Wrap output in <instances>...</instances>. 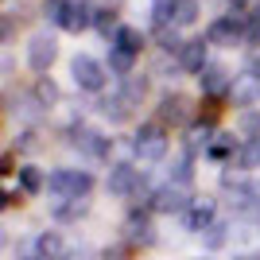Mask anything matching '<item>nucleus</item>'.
<instances>
[{
	"instance_id": "1",
	"label": "nucleus",
	"mask_w": 260,
	"mask_h": 260,
	"mask_svg": "<svg viewBox=\"0 0 260 260\" xmlns=\"http://www.w3.org/2000/svg\"><path fill=\"white\" fill-rule=\"evenodd\" d=\"M70 74H74V86H78V89H89V93H101V89H105V82H109L105 66H101L93 54H74Z\"/></svg>"
},
{
	"instance_id": "2",
	"label": "nucleus",
	"mask_w": 260,
	"mask_h": 260,
	"mask_svg": "<svg viewBox=\"0 0 260 260\" xmlns=\"http://www.w3.org/2000/svg\"><path fill=\"white\" fill-rule=\"evenodd\" d=\"M132 152L140 159H163L167 155V132H163V124H140L136 136H132Z\"/></svg>"
},
{
	"instance_id": "3",
	"label": "nucleus",
	"mask_w": 260,
	"mask_h": 260,
	"mask_svg": "<svg viewBox=\"0 0 260 260\" xmlns=\"http://www.w3.org/2000/svg\"><path fill=\"white\" fill-rule=\"evenodd\" d=\"M47 186H51V194H58V198H86L89 186H93V175L89 171H54L51 179H47Z\"/></svg>"
},
{
	"instance_id": "4",
	"label": "nucleus",
	"mask_w": 260,
	"mask_h": 260,
	"mask_svg": "<svg viewBox=\"0 0 260 260\" xmlns=\"http://www.w3.org/2000/svg\"><path fill=\"white\" fill-rule=\"evenodd\" d=\"M109 194H117V198H128V194L152 198V194H144V179L132 163H117V167L109 171Z\"/></svg>"
},
{
	"instance_id": "5",
	"label": "nucleus",
	"mask_w": 260,
	"mask_h": 260,
	"mask_svg": "<svg viewBox=\"0 0 260 260\" xmlns=\"http://www.w3.org/2000/svg\"><path fill=\"white\" fill-rule=\"evenodd\" d=\"M54 58H58V43H54V35H35L31 43H27V66H31L35 74H47Z\"/></svg>"
},
{
	"instance_id": "6",
	"label": "nucleus",
	"mask_w": 260,
	"mask_h": 260,
	"mask_svg": "<svg viewBox=\"0 0 260 260\" xmlns=\"http://www.w3.org/2000/svg\"><path fill=\"white\" fill-rule=\"evenodd\" d=\"M237 39H245V27H241V20H233V16H217L206 27V43H214V47H233Z\"/></svg>"
},
{
	"instance_id": "7",
	"label": "nucleus",
	"mask_w": 260,
	"mask_h": 260,
	"mask_svg": "<svg viewBox=\"0 0 260 260\" xmlns=\"http://www.w3.org/2000/svg\"><path fill=\"white\" fill-rule=\"evenodd\" d=\"M183 225L190 229V233L210 229L214 225V202H210V198H190V206H186V214H183Z\"/></svg>"
},
{
	"instance_id": "8",
	"label": "nucleus",
	"mask_w": 260,
	"mask_h": 260,
	"mask_svg": "<svg viewBox=\"0 0 260 260\" xmlns=\"http://www.w3.org/2000/svg\"><path fill=\"white\" fill-rule=\"evenodd\" d=\"M70 144L74 148H82L86 155H109V136H101V132H93V128H70Z\"/></svg>"
},
{
	"instance_id": "9",
	"label": "nucleus",
	"mask_w": 260,
	"mask_h": 260,
	"mask_svg": "<svg viewBox=\"0 0 260 260\" xmlns=\"http://www.w3.org/2000/svg\"><path fill=\"white\" fill-rule=\"evenodd\" d=\"M198 82H202V89H206L210 98H221L225 89H233V78H229V70H225V66H214V62L202 66Z\"/></svg>"
},
{
	"instance_id": "10",
	"label": "nucleus",
	"mask_w": 260,
	"mask_h": 260,
	"mask_svg": "<svg viewBox=\"0 0 260 260\" xmlns=\"http://www.w3.org/2000/svg\"><path fill=\"white\" fill-rule=\"evenodd\" d=\"M183 206H186V194L179 183H167L152 194V210H159V214H179Z\"/></svg>"
},
{
	"instance_id": "11",
	"label": "nucleus",
	"mask_w": 260,
	"mask_h": 260,
	"mask_svg": "<svg viewBox=\"0 0 260 260\" xmlns=\"http://www.w3.org/2000/svg\"><path fill=\"white\" fill-rule=\"evenodd\" d=\"M206 39H186L183 51H179V66H183L186 74H202V66H206Z\"/></svg>"
},
{
	"instance_id": "12",
	"label": "nucleus",
	"mask_w": 260,
	"mask_h": 260,
	"mask_svg": "<svg viewBox=\"0 0 260 260\" xmlns=\"http://www.w3.org/2000/svg\"><path fill=\"white\" fill-rule=\"evenodd\" d=\"M98 109L105 113L109 120H113V124H120V120H128V117H132V98L120 89V93H109V98H101Z\"/></svg>"
},
{
	"instance_id": "13",
	"label": "nucleus",
	"mask_w": 260,
	"mask_h": 260,
	"mask_svg": "<svg viewBox=\"0 0 260 260\" xmlns=\"http://www.w3.org/2000/svg\"><path fill=\"white\" fill-rule=\"evenodd\" d=\"M252 98H260V74L245 70V74L233 78V101H237V105H249Z\"/></svg>"
},
{
	"instance_id": "14",
	"label": "nucleus",
	"mask_w": 260,
	"mask_h": 260,
	"mask_svg": "<svg viewBox=\"0 0 260 260\" xmlns=\"http://www.w3.org/2000/svg\"><path fill=\"white\" fill-rule=\"evenodd\" d=\"M89 23H93V8H89V4H74V0H70V12H66L62 27L78 35V31H86Z\"/></svg>"
},
{
	"instance_id": "15",
	"label": "nucleus",
	"mask_w": 260,
	"mask_h": 260,
	"mask_svg": "<svg viewBox=\"0 0 260 260\" xmlns=\"http://www.w3.org/2000/svg\"><path fill=\"white\" fill-rule=\"evenodd\" d=\"M124 237L132 241V245H152V221H148V217L144 214H132L128 217V225H124Z\"/></svg>"
},
{
	"instance_id": "16",
	"label": "nucleus",
	"mask_w": 260,
	"mask_h": 260,
	"mask_svg": "<svg viewBox=\"0 0 260 260\" xmlns=\"http://www.w3.org/2000/svg\"><path fill=\"white\" fill-rule=\"evenodd\" d=\"M35 249H39V256H43V260H62L66 256V241L58 237V233H39Z\"/></svg>"
},
{
	"instance_id": "17",
	"label": "nucleus",
	"mask_w": 260,
	"mask_h": 260,
	"mask_svg": "<svg viewBox=\"0 0 260 260\" xmlns=\"http://www.w3.org/2000/svg\"><path fill=\"white\" fill-rule=\"evenodd\" d=\"M183 117H186V98H179V93H167V98L159 101V120H171V124H179Z\"/></svg>"
},
{
	"instance_id": "18",
	"label": "nucleus",
	"mask_w": 260,
	"mask_h": 260,
	"mask_svg": "<svg viewBox=\"0 0 260 260\" xmlns=\"http://www.w3.org/2000/svg\"><path fill=\"white\" fill-rule=\"evenodd\" d=\"M194 20H198V4L194 0H175V8H171V23L175 27H190Z\"/></svg>"
},
{
	"instance_id": "19",
	"label": "nucleus",
	"mask_w": 260,
	"mask_h": 260,
	"mask_svg": "<svg viewBox=\"0 0 260 260\" xmlns=\"http://www.w3.org/2000/svg\"><path fill=\"white\" fill-rule=\"evenodd\" d=\"M113 47H120V51H128V54H140L144 35L136 31V27H120V31L113 35Z\"/></svg>"
},
{
	"instance_id": "20",
	"label": "nucleus",
	"mask_w": 260,
	"mask_h": 260,
	"mask_svg": "<svg viewBox=\"0 0 260 260\" xmlns=\"http://www.w3.org/2000/svg\"><path fill=\"white\" fill-rule=\"evenodd\" d=\"M237 163L245 167V171L260 167V136H249V140L241 144V152H237Z\"/></svg>"
},
{
	"instance_id": "21",
	"label": "nucleus",
	"mask_w": 260,
	"mask_h": 260,
	"mask_svg": "<svg viewBox=\"0 0 260 260\" xmlns=\"http://www.w3.org/2000/svg\"><path fill=\"white\" fill-rule=\"evenodd\" d=\"M132 62H136V54L120 51V47H109V66H113V74L128 78V74H132Z\"/></svg>"
},
{
	"instance_id": "22",
	"label": "nucleus",
	"mask_w": 260,
	"mask_h": 260,
	"mask_svg": "<svg viewBox=\"0 0 260 260\" xmlns=\"http://www.w3.org/2000/svg\"><path fill=\"white\" fill-rule=\"evenodd\" d=\"M93 27H98L101 35H117L120 31L117 12H113V8H93Z\"/></svg>"
},
{
	"instance_id": "23",
	"label": "nucleus",
	"mask_w": 260,
	"mask_h": 260,
	"mask_svg": "<svg viewBox=\"0 0 260 260\" xmlns=\"http://www.w3.org/2000/svg\"><path fill=\"white\" fill-rule=\"evenodd\" d=\"M66 12H70V0H43V16H47L51 23H58V27H62Z\"/></svg>"
},
{
	"instance_id": "24",
	"label": "nucleus",
	"mask_w": 260,
	"mask_h": 260,
	"mask_svg": "<svg viewBox=\"0 0 260 260\" xmlns=\"http://www.w3.org/2000/svg\"><path fill=\"white\" fill-rule=\"evenodd\" d=\"M35 98L43 101V105H54V101H58V86H54L51 78H39V82H35Z\"/></svg>"
},
{
	"instance_id": "25",
	"label": "nucleus",
	"mask_w": 260,
	"mask_h": 260,
	"mask_svg": "<svg viewBox=\"0 0 260 260\" xmlns=\"http://www.w3.org/2000/svg\"><path fill=\"white\" fill-rule=\"evenodd\" d=\"M20 183H23V190H39L43 186V175H39V167H20Z\"/></svg>"
},
{
	"instance_id": "26",
	"label": "nucleus",
	"mask_w": 260,
	"mask_h": 260,
	"mask_svg": "<svg viewBox=\"0 0 260 260\" xmlns=\"http://www.w3.org/2000/svg\"><path fill=\"white\" fill-rule=\"evenodd\" d=\"M54 214H58V217H78V214H86V198H66L62 206H54Z\"/></svg>"
},
{
	"instance_id": "27",
	"label": "nucleus",
	"mask_w": 260,
	"mask_h": 260,
	"mask_svg": "<svg viewBox=\"0 0 260 260\" xmlns=\"http://www.w3.org/2000/svg\"><path fill=\"white\" fill-rule=\"evenodd\" d=\"M144 89H148V78H136V74L124 78V93H128L132 101H140V98H144Z\"/></svg>"
},
{
	"instance_id": "28",
	"label": "nucleus",
	"mask_w": 260,
	"mask_h": 260,
	"mask_svg": "<svg viewBox=\"0 0 260 260\" xmlns=\"http://www.w3.org/2000/svg\"><path fill=\"white\" fill-rule=\"evenodd\" d=\"M186 148H190V152H198V148H210V128H206V124L190 132V140H186Z\"/></svg>"
},
{
	"instance_id": "29",
	"label": "nucleus",
	"mask_w": 260,
	"mask_h": 260,
	"mask_svg": "<svg viewBox=\"0 0 260 260\" xmlns=\"http://www.w3.org/2000/svg\"><path fill=\"white\" fill-rule=\"evenodd\" d=\"M237 124H241V132H252V136H260V113H252V109H249V113H241Z\"/></svg>"
},
{
	"instance_id": "30",
	"label": "nucleus",
	"mask_w": 260,
	"mask_h": 260,
	"mask_svg": "<svg viewBox=\"0 0 260 260\" xmlns=\"http://www.w3.org/2000/svg\"><path fill=\"white\" fill-rule=\"evenodd\" d=\"M206 155H210V159H225V155H229V136H221V140H214V144H210V148H206Z\"/></svg>"
},
{
	"instance_id": "31",
	"label": "nucleus",
	"mask_w": 260,
	"mask_h": 260,
	"mask_svg": "<svg viewBox=\"0 0 260 260\" xmlns=\"http://www.w3.org/2000/svg\"><path fill=\"white\" fill-rule=\"evenodd\" d=\"M221 241H225V225H217V221H214V225L206 229V245H210V249H217Z\"/></svg>"
},
{
	"instance_id": "32",
	"label": "nucleus",
	"mask_w": 260,
	"mask_h": 260,
	"mask_svg": "<svg viewBox=\"0 0 260 260\" xmlns=\"http://www.w3.org/2000/svg\"><path fill=\"white\" fill-rule=\"evenodd\" d=\"M171 175H175V183H179V186H186V183H190V163H186V159H183V163H175V171H171Z\"/></svg>"
},
{
	"instance_id": "33",
	"label": "nucleus",
	"mask_w": 260,
	"mask_h": 260,
	"mask_svg": "<svg viewBox=\"0 0 260 260\" xmlns=\"http://www.w3.org/2000/svg\"><path fill=\"white\" fill-rule=\"evenodd\" d=\"M202 117H206V120H214V117H217V101H214V98L206 101V109H202Z\"/></svg>"
},
{
	"instance_id": "34",
	"label": "nucleus",
	"mask_w": 260,
	"mask_h": 260,
	"mask_svg": "<svg viewBox=\"0 0 260 260\" xmlns=\"http://www.w3.org/2000/svg\"><path fill=\"white\" fill-rule=\"evenodd\" d=\"M252 194H256V214H260V186H252Z\"/></svg>"
},
{
	"instance_id": "35",
	"label": "nucleus",
	"mask_w": 260,
	"mask_h": 260,
	"mask_svg": "<svg viewBox=\"0 0 260 260\" xmlns=\"http://www.w3.org/2000/svg\"><path fill=\"white\" fill-rule=\"evenodd\" d=\"M233 4H249V0H233Z\"/></svg>"
},
{
	"instance_id": "36",
	"label": "nucleus",
	"mask_w": 260,
	"mask_h": 260,
	"mask_svg": "<svg viewBox=\"0 0 260 260\" xmlns=\"http://www.w3.org/2000/svg\"><path fill=\"white\" fill-rule=\"evenodd\" d=\"M252 260H260V256H252Z\"/></svg>"
}]
</instances>
